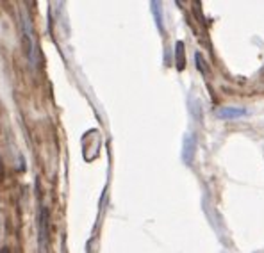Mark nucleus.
Wrapping results in <instances>:
<instances>
[{"label": "nucleus", "instance_id": "6", "mask_svg": "<svg viewBox=\"0 0 264 253\" xmlns=\"http://www.w3.org/2000/svg\"><path fill=\"white\" fill-rule=\"evenodd\" d=\"M152 11H154V16H155V23H157L159 31L162 32V16H161V4H159V2H152Z\"/></svg>", "mask_w": 264, "mask_h": 253}, {"label": "nucleus", "instance_id": "2", "mask_svg": "<svg viewBox=\"0 0 264 253\" xmlns=\"http://www.w3.org/2000/svg\"><path fill=\"white\" fill-rule=\"evenodd\" d=\"M50 241V225H49V211L46 207L39 209V244L41 251H46Z\"/></svg>", "mask_w": 264, "mask_h": 253}, {"label": "nucleus", "instance_id": "5", "mask_svg": "<svg viewBox=\"0 0 264 253\" xmlns=\"http://www.w3.org/2000/svg\"><path fill=\"white\" fill-rule=\"evenodd\" d=\"M175 63H177V70L182 71L186 66V50H184V43L177 41L175 45Z\"/></svg>", "mask_w": 264, "mask_h": 253}, {"label": "nucleus", "instance_id": "3", "mask_svg": "<svg viewBox=\"0 0 264 253\" xmlns=\"http://www.w3.org/2000/svg\"><path fill=\"white\" fill-rule=\"evenodd\" d=\"M195 150H197V137H195V134H186V137H184V146H182V161L186 162L187 166L193 162Z\"/></svg>", "mask_w": 264, "mask_h": 253}, {"label": "nucleus", "instance_id": "7", "mask_svg": "<svg viewBox=\"0 0 264 253\" xmlns=\"http://www.w3.org/2000/svg\"><path fill=\"white\" fill-rule=\"evenodd\" d=\"M197 63H198V70H200L202 73H205V68H204V61H202V56H200V54H197Z\"/></svg>", "mask_w": 264, "mask_h": 253}, {"label": "nucleus", "instance_id": "4", "mask_svg": "<svg viewBox=\"0 0 264 253\" xmlns=\"http://www.w3.org/2000/svg\"><path fill=\"white\" fill-rule=\"evenodd\" d=\"M247 114V109L243 107H220L216 111V116L222 120H236V118H243Z\"/></svg>", "mask_w": 264, "mask_h": 253}, {"label": "nucleus", "instance_id": "1", "mask_svg": "<svg viewBox=\"0 0 264 253\" xmlns=\"http://www.w3.org/2000/svg\"><path fill=\"white\" fill-rule=\"evenodd\" d=\"M21 32H23V46H25V54L31 59L32 64H36V57H34V31H32V21L29 18L27 11H21Z\"/></svg>", "mask_w": 264, "mask_h": 253}]
</instances>
